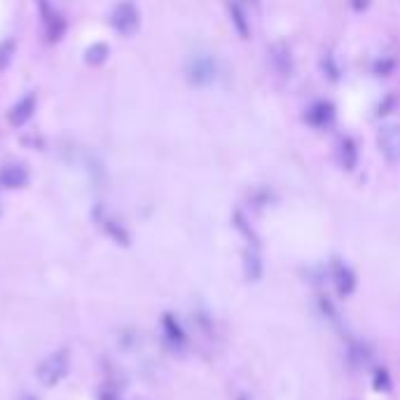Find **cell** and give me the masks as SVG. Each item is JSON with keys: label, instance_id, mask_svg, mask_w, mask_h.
<instances>
[{"label": "cell", "instance_id": "4fadbf2b", "mask_svg": "<svg viewBox=\"0 0 400 400\" xmlns=\"http://www.w3.org/2000/svg\"><path fill=\"white\" fill-rule=\"evenodd\" d=\"M101 400H117V396H115V393H103Z\"/></svg>", "mask_w": 400, "mask_h": 400}, {"label": "cell", "instance_id": "9a60e30c", "mask_svg": "<svg viewBox=\"0 0 400 400\" xmlns=\"http://www.w3.org/2000/svg\"><path fill=\"white\" fill-rule=\"evenodd\" d=\"M28 400H33V398H28Z\"/></svg>", "mask_w": 400, "mask_h": 400}, {"label": "cell", "instance_id": "7c38bea8", "mask_svg": "<svg viewBox=\"0 0 400 400\" xmlns=\"http://www.w3.org/2000/svg\"><path fill=\"white\" fill-rule=\"evenodd\" d=\"M354 5H356L358 10H361V8H366V5H368V0H354Z\"/></svg>", "mask_w": 400, "mask_h": 400}, {"label": "cell", "instance_id": "3957f363", "mask_svg": "<svg viewBox=\"0 0 400 400\" xmlns=\"http://www.w3.org/2000/svg\"><path fill=\"white\" fill-rule=\"evenodd\" d=\"M377 145H379V150L384 152L386 160L398 162L400 160V127L391 125V127L381 129L379 138H377Z\"/></svg>", "mask_w": 400, "mask_h": 400}, {"label": "cell", "instance_id": "8992f818", "mask_svg": "<svg viewBox=\"0 0 400 400\" xmlns=\"http://www.w3.org/2000/svg\"><path fill=\"white\" fill-rule=\"evenodd\" d=\"M162 328H164V335H167V339L176 346H183L187 342V335L185 330L180 328V323L176 321V316L171 314H164L162 316Z\"/></svg>", "mask_w": 400, "mask_h": 400}, {"label": "cell", "instance_id": "9c48e42d", "mask_svg": "<svg viewBox=\"0 0 400 400\" xmlns=\"http://www.w3.org/2000/svg\"><path fill=\"white\" fill-rule=\"evenodd\" d=\"M372 389L377 393H389L393 389V379L386 368H377L372 375Z\"/></svg>", "mask_w": 400, "mask_h": 400}, {"label": "cell", "instance_id": "ba28073f", "mask_svg": "<svg viewBox=\"0 0 400 400\" xmlns=\"http://www.w3.org/2000/svg\"><path fill=\"white\" fill-rule=\"evenodd\" d=\"M192 80L195 82H209L215 78V68L213 63H211V59H204V56H197L195 61H192Z\"/></svg>", "mask_w": 400, "mask_h": 400}, {"label": "cell", "instance_id": "5b68a950", "mask_svg": "<svg viewBox=\"0 0 400 400\" xmlns=\"http://www.w3.org/2000/svg\"><path fill=\"white\" fill-rule=\"evenodd\" d=\"M28 180V173L23 167H17V164H12V167H3L0 169V185L3 187H10V190H17V187H23Z\"/></svg>", "mask_w": 400, "mask_h": 400}, {"label": "cell", "instance_id": "30bf717a", "mask_svg": "<svg viewBox=\"0 0 400 400\" xmlns=\"http://www.w3.org/2000/svg\"><path fill=\"white\" fill-rule=\"evenodd\" d=\"M105 56H108V47L101 45V43L92 45L90 50H87V61L90 63H101V61H105Z\"/></svg>", "mask_w": 400, "mask_h": 400}, {"label": "cell", "instance_id": "5bb4252c", "mask_svg": "<svg viewBox=\"0 0 400 400\" xmlns=\"http://www.w3.org/2000/svg\"><path fill=\"white\" fill-rule=\"evenodd\" d=\"M239 400H249V398H239Z\"/></svg>", "mask_w": 400, "mask_h": 400}, {"label": "cell", "instance_id": "7a4b0ae2", "mask_svg": "<svg viewBox=\"0 0 400 400\" xmlns=\"http://www.w3.org/2000/svg\"><path fill=\"white\" fill-rule=\"evenodd\" d=\"M113 26L117 28L120 33H134L138 28V21H140V17H138V10L134 8V3H122V5H117L115 12H113Z\"/></svg>", "mask_w": 400, "mask_h": 400}, {"label": "cell", "instance_id": "8fae6325", "mask_svg": "<svg viewBox=\"0 0 400 400\" xmlns=\"http://www.w3.org/2000/svg\"><path fill=\"white\" fill-rule=\"evenodd\" d=\"M232 17H234V23H237L239 33H241V35H249V23H246V14H244V10L234 5V8H232Z\"/></svg>", "mask_w": 400, "mask_h": 400}, {"label": "cell", "instance_id": "277c9868", "mask_svg": "<svg viewBox=\"0 0 400 400\" xmlns=\"http://www.w3.org/2000/svg\"><path fill=\"white\" fill-rule=\"evenodd\" d=\"M333 286H335V291H337V295L349 297L358 286V279H356L354 269L346 267V264H337L335 272H333Z\"/></svg>", "mask_w": 400, "mask_h": 400}, {"label": "cell", "instance_id": "6da1fadb", "mask_svg": "<svg viewBox=\"0 0 400 400\" xmlns=\"http://www.w3.org/2000/svg\"><path fill=\"white\" fill-rule=\"evenodd\" d=\"M68 372V351L61 349L56 351V354L47 356L43 363L35 370V375H38V379L43 381L45 386H54L59 384L63 377H66Z\"/></svg>", "mask_w": 400, "mask_h": 400}, {"label": "cell", "instance_id": "52a82bcc", "mask_svg": "<svg viewBox=\"0 0 400 400\" xmlns=\"http://www.w3.org/2000/svg\"><path fill=\"white\" fill-rule=\"evenodd\" d=\"M33 113H35V96H23L21 101L12 108L10 120H12V125H23L26 120H31Z\"/></svg>", "mask_w": 400, "mask_h": 400}]
</instances>
